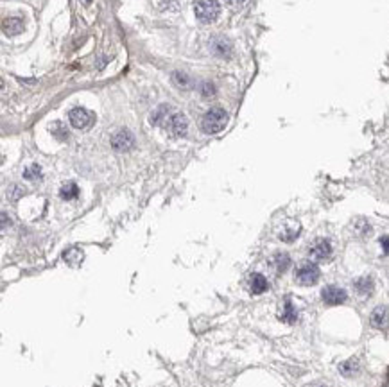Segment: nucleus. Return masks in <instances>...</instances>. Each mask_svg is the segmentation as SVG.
Wrapping results in <instances>:
<instances>
[{"mask_svg": "<svg viewBox=\"0 0 389 387\" xmlns=\"http://www.w3.org/2000/svg\"><path fill=\"white\" fill-rule=\"evenodd\" d=\"M226 122H228L226 111L221 110V108H214V110L206 111L205 115H203V118H201V129L206 135H217L224 129Z\"/></svg>", "mask_w": 389, "mask_h": 387, "instance_id": "f257e3e1", "label": "nucleus"}, {"mask_svg": "<svg viewBox=\"0 0 389 387\" xmlns=\"http://www.w3.org/2000/svg\"><path fill=\"white\" fill-rule=\"evenodd\" d=\"M221 6L217 0H197L194 4V13L195 18L203 23H212L215 22V18L219 17Z\"/></svg>", "mask_w": 389, "mask_h": 387, "instance_id": "f03ea898", "label": "nucleus"}, {"mask_svg": "<svg viewBox=\"0 0 389 387\" xmlns=\"http://www.w3.org/2000/svg\"><path fill=\"white\" fill-rule=\"evenodd\" d=\"M319 267L314 264V262H303L298 269H296V276L294 280L303 287H311L319 280Z\"/></svg>", "mask_w": 389, "mask_h": 387, "instance_id": "7ed1b4c3", "label": "nucleus"}, {"mask_svg": "<svg viewBox=\"0 0 389 387\" xmlns=\"http://www.w3.org/2000/svg\"><path fill=\"white\" fill-rule=\"evenodd\" d=\"M169 133L179 138V136H185L187 135V129H189V120L183 113H178V111H171V115L167 116L165 124H163Z\"/></svg>", "mask_w": 389, "mask_h": 387, "instance_id": "20e7f679", "label": "nucleus"}, {"mask_svg": "<svg viewBox=\"0 0 389 387\" xmlns=\"http://www.w3.org/2000/svg\"><path fill=\"white\" fill-rule=\"evenodd\" d=\"M309 254L314 262H325L332 256V246L327 238H316L309 248Z\"/></svg>", "mask_w": 389, "mask_h": 387, "instance_id": "39448f33", "label": "nucleus"}, {"mask_svg": "<svg viewBox=\"0 0 389 387\" xmlns=\"http://www.w3.org/2000/svg\"><path fill=\"white\" fill-rule=\"evenodd\" d=\"M68 120L76 129H88L94 124V113H90L84 108H74L68 113Z\"/></svg>", "mask_w": 389, "mask_h": 387, "instance_id": "423d86ee", "label": "nucleus"}, {"mask_svg": "<svg viewBox=\"0 0 389 387\" xmlns=\"http://www.w3.org/2000/svg\"><path fill=\"white\" fill-rule=\"evenodd\" d=\"M321 298L327 305H341L346 301L348 294H346L345 289L337 287V285H327L321 290Z\"/></svg>", "mask_w": 389, "mask_h": 387, "instance_id": "0eeeda50", "label": "nucleus"}, {"mask_svg": "<svg viewBox=\"0 0 389 387\" xmlns=\"http://www.w3.org/2000/svg\"><path fill=\"white\" fill-rule=\"evenodd\" d=\"M135 145V136L129 133L128 129H120L117 135H113V138H111V147L118 153H122V151H129L131 147Z\"/></svg>", "mask_w": 389, "mask_h": 387, "instance_id": "6e6552de", "label": "nucleus"}, {"mask_svg": "<svg viewBox=\"0 0 389 387\" xmlns=\"http://www.w3.org/2000/svg\"><path fill=\"white\" fill-rule=\"evenodd\" d=\"M370 323H371L373 328H377V330H386L389 327V309L388 307H377V309L373 310L371 315H370Z\"/></svg>", "mask_w": 389, "mask_h": 387, "instance_id": "1a4fd4ad", "label": "nucleus"}, {"mask_svg": "<svg viewBox=\"0 0 389 387\" xmlns=\"http://www.w3.org/2000/svg\"><path fill=\"white\" fill-rule=\"evenodd\" d=\"M373 287H375V283H373L371 276H361L353 282V289L359 296H370L373 292Z\"/></svg>", "mask_w": 389, "mask_h": 387, "instance_id": "9d476101", "label": "nucleus"}, {"mask_svg": "<svg viewBox=\"0 0 389 387\" xmlns=\"http://www.w3.org/2000/svg\"><path fill=\"white\" fill-rule=\"evenodd\" d=\"M63 260L67 262L70 267H79L84 260V253L79 248H68L63 253Z\"/></svg>", "mask_w": 389, "mask_h": 387, "instance_id": "9b49d317", "label": "nucleus"}, {"mask_svg": "<svg viewBox=\"0 0 389 387\" xmlns=\"http://www.w3.org/2000/svg\"><path fill=\"white\" fill-rule=\"evenodd\" d=\"M2 29H4V34H6V36H18V34L23 31V22L20 18H15V17L7 18V20H4Z\"/></svg>", "mask_w": 389, "mask_h": 387, "instance_id": "f8f14e48", "label": "nucleus"}, {"mask_svg": "<svg viewBox=\"0 0 389 387\" xmlns=\"http://www.w3.org/2000/svg\"><path fill=\"white\" fill-rule=\"evenodd\" d=\"M171 111H173V110H171V106H167V104L158 106V108L153 111V115H151V124L163 127V124H165V120H167V116L171 115Z\"/></svg>", "mask_w": 389, "mask_h": 387, "instance_id": "ddd939ff", "label": "nucleus"}, {"mask_svg": "<svg viewBox=\"0 0 389 387\" xmlns=\"http://www.w3.org/2000/svg\"><path fill=\"white\" fill-rule=\"evenodd\" d=\"M250 289L253 294H262L269 289V283H267V280L262 276V274L255 272V274H251V278H250Z\"/></svg>", "mask_w": 389, "mask_h": 387, "instance_id": "4468645a", "label": "nucleus"}, {"mask_svg": "<svg viewBox=\"0 0 389 387\" xmlns=\"http://www.w3.org/2000/svg\"><path fill=\"white\" fill-rule=\"evenodd\" d=\"M280 319L287 323V325H294L298 321V310L294 309V305L291 303V299H285L284 303V312L280 314Z\"/></svg>", "mask_w": 389, "mask_h": 387, "instance_id": "2eb2a0df", "label": "nucleus"}, {"mask_svg": "<svg viewBox=\"0 0 389 387\" xmlns=\"http://www.w3.org/2000/svg\"><path fill=\"white\" fill-rule=\"evenodd\" d=\"M78 195H79V187L74 181L65 183V185L59 188V197L65 201H72V199H76Z\"/></svg>", "mask_w": 389, "mask_h": 387, "instance_id": "dca6fc26", "label": "nucleus"}, {"mask_svg": "<svg viewBox=\"0 0 389 387\" xmlns=\"http://www.w3.org/2000/svg\"><path fill=\"white\" fill-rule=\"evenodd\" d=\"M272 266L278 272H285L291 266V256L287 253H276L272 256Z\"/></svg>", "mask_w": 389, "mask_h": 387, "instance_id": "f3484780", "label": "nucleus"}, {"mask_svg": "<svg viewBox=\"0 0 389 387\" xmlns=\"http://www.w3.org/2000/svg\"><path fill=\"white\" fill-rule=\"evenodd\" d=\"M300 232H301V228H300V224L296 222L292 226H285L284 232H280V238H282L284 242H292V240L300 235Z\"/></svg>", "mask_w": 389, "mask_h": 387, "instance_id": "a211bd4d", "label": "nucleus"}, {"mask_svg": "<svg viewBox=\"0 0 389 387\" xmlns=\"http://www.w3.org/2000/svg\"><path fill=\"white\" fill-rule=\"evenodd\" d=\"M339 371H341V375L353 376L357 373V371H359V362H357L355 359L346 360V362H343V364L339 366Z\"/></svg>", "mask_w": 389, "mask_h": 387, "instance_id": "6ab92c4d", "label": "nucleus"}, {"mask_svg": "<svg viewBox=\"0 0 389 387\" xmlns=\"http://www.w3.org/2000/svg\"><path fill=\"white\" fill-rule=\"evenodd\" d=\"M50 133L54 135V136L59 140V142H65V140L68 138L67 127L63 126L61 122H54V124H50Z\"/></svg>", "mask_w": 389, "mask_h": 387, "instance_id": "aec40b11", "label": "nucleus"}, {"mask_svg": "<svg viewBox=\"0 0 389 387\" xmlns=\"http://www.w3.org/2000/svg\"><path fill=\"white\" fill-rule=\"evenodd\" d=\"M23 177L29 179V181H36V179H39V177H41V169H39V165L27 167V169L23 171Z\"/></svg>", "mask_w": 389, "mask_h": 387, "instance_id": "412c9836", "label": "nucleus"}, {"mask_svg": "<svg viewBox=\"0 0 389 387\" xmlns=\"http://www.w3.org/2000/svg\"><path fill=\"white\" fill-rule=\"evenodd\" d=\"M214 50H215L219 56H224V50H230V43L228 41H224V39H215Z\"/></svg>", "mask_w": 389, "mask_h": 387, "instance_id": "4be33fe9", "label": "nucleus"}, {"mask_svg": "<svg viewBox=\"0 0 389 387\" xmlns=\"http://www.w3.org/2000/svg\"><path fill=\"white\" fill-rule=\"evenodd\" d=\"M380 246H382V251H384V253L389 254V237H388V235L380 237Z\"/></svg>", "mask_w": 389, "mask_h": 387, "instance_id": "5701e85b", "label": "nucleus"}, {"mask_svg": "<svg viewBox=\"0 0 389 387\" xmlns=\"http://www.w3.org/2000/svg\"><path fill=\"white\" fill-rule=\"evenodd\" d=\"M230 6H240V4H244L246 0H226Z\"/></svg>", "mask_w": 389, "mask_h": 387, "instance_id": "b1692460", "label": "nucleus"}, {"mask_svg": "<svg viewBox=\"0 0 389 387\" xmlns=\"http://www.w3.org/2000/svg\"><path fill=\"white\" fill-rule=\"evenodd\" d=\"M90 2H92V0H84V4H90Z\"/></svg>", "mask_w": 389, "mask_h": 387, "instance_id": "393cba45", "label": "nucleus"}, {"mask_svg": "<svg viewBox=\"0 0 389 387\" xmlns=\"http://www.w3.org/2000/svg\"><path fill=\"white\" fill-rule=\"evenodd\" d=\"M317 387H323V386H317Z\"/></svg>", "mask_w": 389, "mask_h": 387, "instance_id": "a878e982", "label": "nucleus"}]
</instances>
